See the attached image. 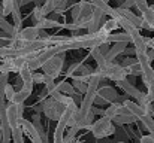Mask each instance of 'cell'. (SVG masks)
I'll use <instances>...</instances> for the list:
<instances>
[{
    "label": "cell",
    "mask_w": 154,
    "mask_h": 143,
    "mask_svg": "<svg viewBox=\"0 0 154 143\" xmlns=\"http://www.w3.org/2000/svg\"><path fill=\"white\" fill-rule=\"evenodd\" d=\"M90 72H91V69H90L88 66L81 64V63H75V64H72V66L67 69L66 75H67L69 78H76V76H84V75H88Z\"/></svg>",
    "instance_id": "4fadbf2b"
},
{
    "label": "cell",
    "mask_w": 154,
    "mask_h": 143,
    "mask_svg": "<svg viewBox=\"0 0 154 143\" xmlns=\"http://www.w3.org/2000/svg\"><path fill=\"white\" fill-rule=\"evenodd\" d=\"M55 90L60 91V93H64V94H67V95H72L75 93L72 84H67V82H58V84H55Z\"/></svg>",
    "instance_id": "d4e9b609"
},
{
    "label": "cell",
    "mask_w": 154,
    "mask_h": 143,
    "mask_svg": "<svg viewBox=\"0 0 154 143\" xmlns=\"http://www.w3.org/2000/svg\"><path fill=\"white\" fill-rule=\"evenodd\" d=\"M63 66H64V52H58L55 55L50 57L42 66V73L48 78L52 79H57L60 75H61V70H63Z\"/></svg>",
    "instance_id": "3957f363"
},
{
    "label": "cell",
    "mask_w": 154,
    "mask_h": 143,
    "mask_svg": "<svg viewBox=\"0 0 154 143\" xmlns=\"http://www.w3.org/2000/svg\"><path fill=\"white\" fill-rule=\"evenodd\" d=\"M97 69L100 70L103 79H111V81L118 82V81H123V79L127 78L126 69H124L121 64H117V63H114V61H108L105 66L97 67Z\"/></svg>",
    "instance_id": "5b68a950"
},
{
    "label": "cell",
    "mask_w": 154,
    "mask_h": 143,
    "mask_svg": "<svg viewBox=\"0 0 154 143\" xmlns=\"http://www.w3.org/2000/svg\"><path fill=\"white\" fill-rule=\"evenodd\" d=\"M75 143H85V142H78V140H76V142H75Z\"/></svg>",
    "instance_id": "d6a6232c"
},
{
    "label": "cell",
    "mask_w": 154,
    "mask_h": 143,
    "mask_svg": "<svg viewBox=\"0 0 154 143\" xmlns=\"http://www.w3.org/2000/svg\"><path fill=\"white\" fill-rule=\"evenodd\" d=\"M133 6H135V1L133 0H123L121 4H120V7H126V9H130Z\"/></svg>",
    "instance_id": "f546056e"
},
{
    "label": "cell",
    "mask_w": 154,
    "mask_h": 143,
    "mask_svg": "<svg viewBox=\"0 0 154 143\" xmlns=\"http://www.w3.org/2000/svg\"><path fill=\"white\" fill-rule=\"evenodd\" d=\"M17 4V0H2V13L3 16L9 15Z\"/></svg>",
    "instance_id": "cb8c5ba5"
},
{
    "label": "cell",
    "mask_w": 154,
    "mask_h": 143,
    "mask_svg": "<svg viewBox=\"0 0 154 143\" xmlns=\"http://www.w3.org/2000/svg\"><path fill=\"white\" fill-rule=\"evenodd\" d=\"M120 143H123V142H120Z\"/></svg>",
    "instance_id": "e575fe53"
},
{
    "label": "cell",
    "mask_w": 154,
    "mask_h": 143,
    "mask_svg": "<svg viewBox=\"0 0 154 143\" xmlns=\"http://www.w3.org/2000/svg\"><path fill=\"white\" fill-rule=\"evenodd\" d=\"M41 110L44 112V115H45L48 119L58 121V119H60V116H61V115H63V112H64V106H63L61 103H58L57 100H54V98L51 97L50 100H45V101L42 103Z\"/></svg>",
    "instance_id": "8992f818"
},
{
    "label": "cell",
    "mask_w": 154,
    "mask_h": 143,
    "mask_svg": "<svg viewBox=\"0 0 154 143\" xmlns=\"http://www.w3.org/2000/svg\"><path fill=\"white\" fill-rule=\"evenodd\" d=\"M0 28H2L3 31H6L9 36H12V34L15 33V28H14V25H12V24H9V22L5 19V16L2 15V12H0Z\"/></svg>",
    "instance_id": "484cf974"
},
{
    "label": "cell",
    "mask_w": 154,
    "mask_h": 143,
    "mask_svg": "<svg viewBox=\"0 0 154 143\" xmlns=\"http://www.w3.org/2000/svg\"><path fill=\"white\" fill-rule=\"evenodd\" d=\"M123 106H124V107H126V109H127V110H129V112L132 113V115H135V116H136L138 119H139V118H141L142 115H145V113H144V110H142V107H141V106H139V104H138L136 101H132V100H126V101L123 103Z\"/></svg>",
    "instance_id": "ac0fdd59"
},
{
    "label": "cell",
    "mask_w": 154,
    "mask_h": 143,
    "mask_svg": "<svg viewBox=\"0 0 154 143\" xmlns=\"http://www.w3.org/2000/svg\"><path fill=\"white\" fill-rule=\"evenodd\" d=\"M33 18H35V21H39L41 18H44V15H42V12H41V6H36V7L33 9Z\"/></svg>",
    "instance_id": "f1b7e54d"
},
{
    "label": "cell",
    "mask_w": 154,
    "mask_h": 143,
    "mask_svg": "<svg viewBox=\"0 0 154 143\" xmlns=\"http://www.w3.org/2000/svg\"><path fill=\"white\" fill-rule=\"evenodd\" d=\"M121 66L126 69L127 75H133V76H141V75H142L141 66H139L138 60H135V58H126Z\"/></svg>",
    "instance_id": "5bb4252c"
},
{
    "label": "cell",
    "mask_w": 154,
    "mask_h": 143,
    "mask_svg": "<svg viewBox=\"0 0 154 143\" xmlns=\"http://www.w3.org/2000/svg\"><path fill=\"white\" fill-rule=\"evenodd\" d=\"M87 1H88V3H91L94 7L100 9L105 15H108V13L111 12V9H112V7H111V6H109L106 1H103V0H87Z\"/></svg>",
    "instance_id": "7402d4cb"
},
{
    "label": "cell",
    "mask_w": 154,
    "mask_h": 143,
    "mask_svg": "<svg viewBox=\"0 0 154 143\" xmlns=\"http://www.w3.org/2000/svg\"><path fill=\"white\" fill-rule=\"evenodd\" d=\"M114 10H115L118 15L124 16L127 21H130L133 25H136L138 28H141V25H142V18L138 16V15H135L130 9H126V7H114Z\"/></svg>",
    "instance_id": "7c38bea8"
},
{
    "label": "cell",
    "mask_w": 154,
    "mask_h": 143,
    "mask_svg": "<svg viewBox=\"0 0 154 143\" xmlns=\"http://www.w3.org/2000/svg\"><path fill=\"white\" fill-rule=\"evenodd\" d=\"M103 1H106V3H108V1H109V0H103Z\"/></svg>",
    "instance_id": "836d02e7"
},
{
    "label": "cell",
    "mask_w": 154,
    "mask_h": 143,
    "mask_svg": "<svg viewBox=\"0 0 154 143\" xmlns=\"http://www.w3.org/2000/svg\"><path fill=\"white\" fill-rule=\"evenodd\" d=\"M35 25H36L39 30H48V28H54V27H60V22L55 21V19H50V18L44 16V18H41L39 21H36Z\"/></svg>",
    "instance_id": "d6986e66"
},
{
    "label": "cell",
    "mask_w": 154,
    "mask_h": 143,
    "mask_svg": "<svg viewBox=\"0 0 154 143\" xmlns=\"http://www.w3.org/2000/svg\"><path fill=\"white\" fill-rule=\"evenodd\" d=\"M18 72H20V79H21L23 84H26V85H33V79H32V73H33V72H32L27 66L21 67Z\"/></svg>",
    "instance_id": "ffe728a7"
},
{
    "label": "cell",
    "mask_w": 154,
    "mask_h": 143,
    "mask_svg": "<svg viewBox=\"0 0 154 143\" xmlns=\"http://www.w3.org/2000/svg\"><path fill=\"white\" fill-rule=\"evenodd\" d=\"M42 143H44V142H42Z\"/></svg>",
    "instance_id": "d590c367"
},
{
    "label": "cell",
    "mask_w": 154,
    "mask_h": 143,
    "mask_svg": "<svg viewBox=\"0 0 154 143\" xmlns=\"http://www.w3.org/2000/svg\"><path fill=\"white\" fill-rule=\"evenodd\" d=\"M93 4L88 3L87 0H81L79 3H76L73 6L72 10V24H75L78 27V30H87L90 21H91V15H93Z\"/></svg>",
    "instance_id": "6da1fadb"
},
{
    "label": "cell",
    "mask_w": 154,
    "mask_h": 143,
    "mask_svg": "<svg viewBox=\"0 0 154 143\" xmlns=\"http://www.w3.org/2000/svg\"><path fill=\"white\" fill-rule=\"evenodd\" d=\"M23 112H24V104L9 103L6 106V121H8V125L11 128H15L20 125V119L23 118Z\"/></svg>",
    "instance_id": "52a82bcc"
},
{
    "label": "cell",
    "mask_w": 154,
    "mask_h": 143,
    "mask_svg": "<svg viewBox=\"0 0 154 143\" xmlns=\"http://www.w3.org/2000/svg\"><path fill=\"white\" fill-rule=\"evenodd\" d=\"M103 116L109 118L114 124L117 125H124V124H133L135 121H138V118L135 115H132L123 104L120 103H111L109 107H106L103 110Z\"/></svg>",
    "instance_id": "7a4b0ae2"
},
{
    "label": "cell",
    "mask_w": 154,
    "mask_h": 143,
    "mask_svg": "<svg viewBox=\"0 0 154 143\" xmlns=\"http://www.w3.org/2000/svg\"><path fill=\"white\" fill-rule=\"evenodd\" d=\"M20 125H21V128H23V133L32 140V143H42V139H41L39 133L36 131L35 125H33L30 121L21 118V119H20Z\"/></svg>",
    "instance_id": "30bf717a"
},
{
    "label": "cell",
    "mask_w": 154,
    "mask_h": 143,
    "mask_svg": "<svg viewBox=\"0 0 154 143\" xmlns=\"http://www.w3.org/2000/svg\"><path fill=\"white\" fill-rule=\"evenodd\" d=\"M11 37H17V39H20V40H24V42H32V40L41 37V30H39L36 25H30V27L21 28L20 31H17V33L12 34Z\"/></svg>",
    "instance_id": "9c48e42d"
},
{
    "label": "cell",
    "mask_w": 154,
    "mask_h": 143,
    "mask_svg": "<svg viewBox=\"0 0 154 143\" xmlns=\"http://www.w3.org/2000/svg\"><path fill=\"white\" fill-rule=\"evenodd\" d=\"M72 87L75 91H78L79 94H84L88 88V82H84V81H78V79H73L72 81Z\"/></svg>",
    "instance_id": "4316f807"
},
{
    "label": "cell",
    "mask_w": 154,
    "mask_h": 143,
    "mask_svg": "<svg viewBox=\"0 0 154 143\" xmlns=\"http://www.w3.org/2000/svg\"><path fill=\"white\" fill-rule=\"evenodd\" d=\"M67 3H69V0H47V1L41 6V12H42L44 16H47V15L51 13V12L61 13V12L67 7Z\"/></svg>",
    "instance_id": "ba28073f"
},
{
    "label": "cell",
    "mask_w": 154,
    "mask_h": 143,
    "mask_svg": "<svg viewBox=\"0 0 154 143\" xmlns=\"http://www.w3.org/2000/svg\"><path fill=\"white\" fill-rule=\"evenodd\" d=\"M32 91H33V85H26L23 84V88L20 91H15L11 101L9 103H15V104H24V101L32 95Z\"/></svg>",
    "instance_id": "8fae6325"
},
{
    "label": "cell",
    "mask_w": 154,
    "mask_h": 143,
    "mask_svg": "<svg viewBox=\"0 0 154 143\" xmlns=\"http://www.w3.org/2000/svg\"><path fill=\"white\" fill-rule=\"evenodd\" d=\"M88 130L91 131V134L96 139H105V137H109L115 133V124L109 118L102 116L100 119L93 121L91 125L88 127Z\"/></svg>",
    "instance_id": "277c9868"
},
{
    "label": "cell",
    "mask_w": 154,
    "mask_h": 143,
    "mask_svg": "<svg viewBox=\"0 0 154 143\" xmlns=\"http://www.w3.org/2000/svg\"><path fill=\"white\" fill-rule=\"evenodd\" d=\"M97 95L100 98H103L105 103H114L117 100V97H118L115 88H112V87H103L100 90H97Z\"/></svg>",
    "instance_id": "2e32d148"
},
{
    "label": "cell",
    "mask_w": 154,
    "mask_h": 143,
    "mask_svg": "<svg viewBox=\"0 0 154 143\" xmlns=\"http://www.w3.org/2000/svg\"><path fill=\"white\" fill-rule=\"evenodd\" d=\"M32 79H33V84H44L47 76L42 72H33L32 73Z\"/></svg>",
    "instance_id": "83f0119b"
},
{
    "label": "cell",
    "mask_w": 154,
    "mask_h": 143,
    "mask_svg": "<svg viewBox=\"0 0 154 143\" xmlns=\"http://www.w3.org/2000/svg\"><path fill=\"white\" fill-rule=\"evenodd\" d=\"M117 85H118V87H120V88H121L124 93H127V95H132L135 100H138V98L142 95V93H141L138 88H135V87H133L130 82H127L126 79H123V81H118V82H117Z\"/></svg>",
    "instance_id": "e0dca14e"
},
{
    "label": "cell",
    "mask_w": 154,
    "mask_h": 143,
    "mask_svg": "<svg viewBox=\"0 0 154 143\" xmlns=\"http://www.w3.org/2000/svg\"><path fill=\"white\" fill-rule=\"evenodd\" d=\"M100 28H102L105 33H112V31H115L118 28V22L114 18H109L108 21H105L102 25H100Z\"/></svg>",
    "instance_id": "603a6c76"
},
{
    "label": "cell",
    "mask_w": 154,
    "mask_h": 143,
    "mask_svg": "<svg viewBox=\"0 0 154 143\" xmlns=\"http://www.w3.org/2000/svg\"><path fill=\"white\" fill-rule=\"evenodd\" d=\"M114 43H115V45L112 48H109V49L106 51V54H105V60H106V61H114L115 57H118L121 52H124L126 45H127V42H114Z\"/></svg>",
    "instance_id": "9a60e30c"
},
{
    "label": "cell",
    "mask_w": 154,
    "mask_h": 143,
    "mask_svg": "<svg viewBox=\"0 0 154 143\" xmlns=\"http://www.w3.org/2000/svg\"><path fill=\"white\" fill-rule=\"evenodd\" d=\"M11 139L14 140V143H26L24 142V133H23L21 125H18L15 128H11Z\"/></svg>",
    "instance_id": "44dd1931"
},
{
    "label": "cell",
    "mask_w": 154,
    "mask_h": 143,
    "mask_svg": "<svg viewBox=\"0 0 154 143\" xmlns=\"http://www.w3.org/2000/svg\"><path fill=\"white\" fill-rule=\"evenodd\" d=\"M141 143H154V137L151 134H145L141 137Z\"/></svg>",
    "instance_id": "4dcf8cb0"
},
{
    "label": "cell",
    "mask_w": 154,
    "mask_h": 143,
    "mask_svg": "<svg viewBox=\"0 0 154 143\" xmlns=\"http://www.w3.org/2000/svg\"><path fill=\"white\" fill-rule=\"evenodd\" d=\"M0 143H2V130H0Z\"/></svg>",
    "instance_id": "1f68e13d"
}]
</instances>
